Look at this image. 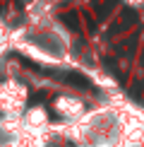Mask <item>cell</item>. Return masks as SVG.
<instances>
[{
    "label": "cell",
    "instance_id": "1",
    "mask_svg": "<svg viewBox=\"0 0 144 147\" xmlns=\"http://www.w3.org/2000/svg\"><path fill=\"white\" fill-rule=\"evenodd\" d=\"M132 22H137V12L135 10H123V15H120V20L113 24L111 29H108V36H113V34H120V32H125L127 27H132Z\"/></svg>",
    "mask_w": 144,
    "mask_h": 147
},
{
    "label": "cell",
    "instance_id": "2",
    "mask_svg": "<svg viewBox=\"0 0 144 147\" xmlns=\"http://www.w3.org/2000/svg\"><path fill=\"white\" fill-rule=\"evenodd\" d=\"M111 10H113V0H96V17H99V20L108 17Z\"/></svg>",
    "mask_w": 144,
    "mask_h": 147
},
{
    "label": "cell",
    "instance_id": "3",
    "mask_svg": "<svg viewBox=\"0 0 144 147\" xmlns=\"http://www.w3.org/2000/svg\"><path fill=\"white\" fill-rule=\"evenodd\" d=\"M63 22L67 24L72 32H79V17H77L75 12H65V15H63Z\"/></svg>",
    "mask_w": 144,
    "mask_h": 147
},
{
    "label": "cell",
    "instance_id": "4",
    "mask_svg": "<svg viewBox=\"0 0 144 147\" xmlns=\"http://www.w3.org/2000/svg\"><path fill=\"white\" fill-rule=\"evenodd\" d=\"M135 44H137V36H132V39H127L125 44L118 46V53H123V56H132V53H135Z\"/></svg>",
    "mask_w": 144,
    "mask_h": 147
}]
</instances>
